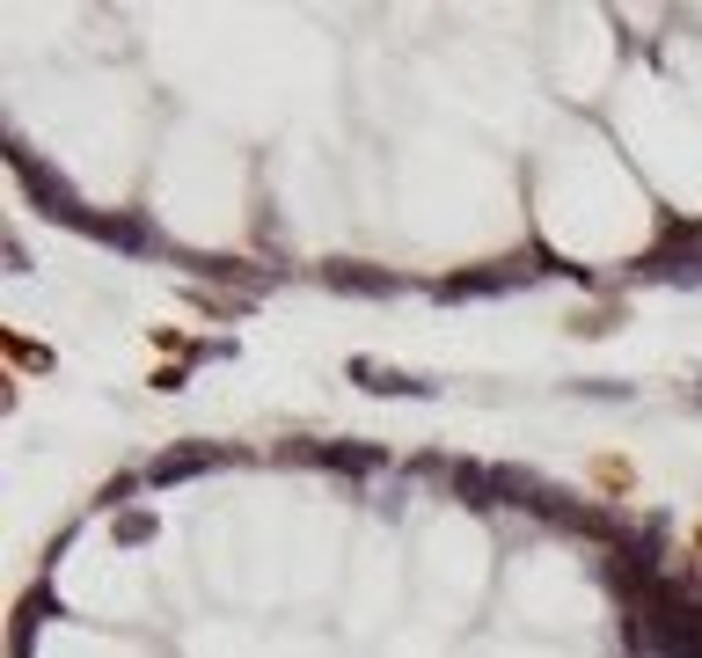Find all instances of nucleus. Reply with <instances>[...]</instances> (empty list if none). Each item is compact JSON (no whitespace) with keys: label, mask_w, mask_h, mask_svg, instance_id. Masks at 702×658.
I'll use <instances>...</instances> for the list:
<instances>
[{"label":"nucleus","mask_w":702,"mask_h":658,"mask_svg":"<svg viewBox=\"0 0 702 658\" xmlns=\"http://www.w3.org/2000/svg\"><path fill=\"white\" fill-rule=\"evenodd\" d=\"M695 557H702V527H695Z\"/></svg>","instance_id":"2"},{"label":"nucleus","mask_w":702,"mask_h":658,"mask_svg":"<svg viewBox=\"0 0 702 658\" xmlns=\"http://www.w3.org/2000/svg\"><path fill=\"white\" fill-rule=\"evenodd\" d=\"M0 344H8V359L29 366V373H45V366H51V351H37V344H23V337H0Z\"/></svg>","instance_id":"1"}]
</instances>
